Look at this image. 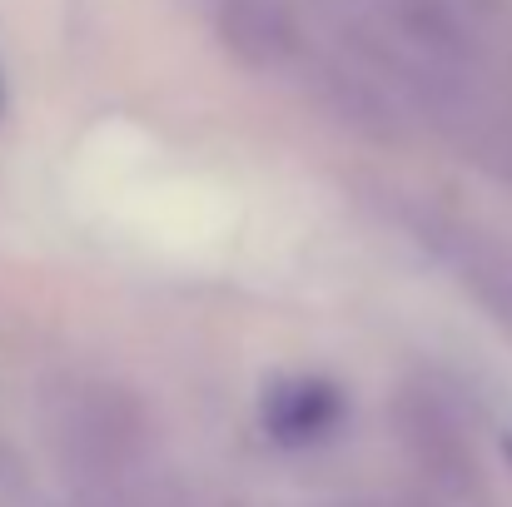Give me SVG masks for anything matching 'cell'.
Segmentation results:
<instances>
[{
	"mask_svg": "<svg viewBox=\"0 0 512 507\" xmlns=\"http://www.w3.org/2000/svg\"><path fill=\"white\" fill-rule=\"evenodd\" d=\"M0 115H5V75H0Z\"/></svg>",
	"mask_w": 512,
	"mask_h": 507,
	"instance_id": "2",
	"label": "cell"
},
{
	"mask_svg": "<svg viewBox=\"0 0 512 507\" xmlns=\"http://www.w3.org/2000/svg\"><path fill=\"white\" fill-rule=\"evenodd\" d=\"M264 433L284 448H309V443H324L334 428L343 423V393L329 378H309V373H294V378H274L264 388Z\"/></svg>",
	"mask_w": 512,
	"mask_h": 507,
	"instance_id": "1",
	"label": "cell"
}]
</instances>
